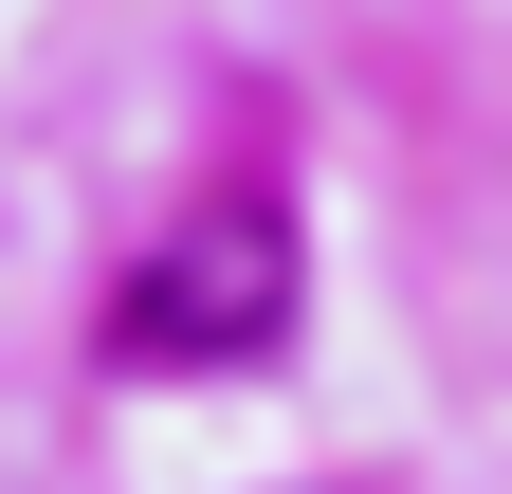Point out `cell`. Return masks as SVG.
Segmentation results:
<instances>
[{
  "label": "cell",
  "instance_id": "obj_1",
  "mask_svg": "<svg viewBox=\"0 0 512 494\" xmlns=\"http://www.w3.org/2000/svg\"><path fill=\"white\" fill-rule=\"evenodd\" d=\"M293 312V220L275 202H202L147 257V293H128V348H165V366H220V348H275Z\"/></svg>",
  "mask_w": 512,
  "mask_h": 494
}]
</instances>
